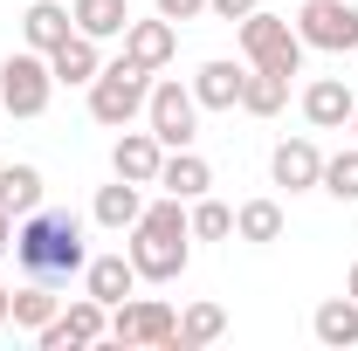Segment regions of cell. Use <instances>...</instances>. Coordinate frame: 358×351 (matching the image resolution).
Here are the masks:
<instances>
[{
  "label": "cell",
  "instance_id": "obj_1",
  "mask_svg": "<svg viewBox=\"0 0 358 351\" xmlns=\"http://www.w3.org/2000/svg\"><path fill=\"white\" fill-rule=\"evenodd\" d=\"M14 262L28 268L35 282H69V275H83V262H90L83 220L69 214V207H35V214H21V227H14Z\"/></svg>",
  "mask_w": 358,
  "mask_h": 351
},
{
  "label": "cell",
  "instance_id": "obj_2",
  "mask_svg": "<svg viewBox=\"0 0 358 351\" xmlns=\"http://www.w3.org/2000/svg\"><path fill=\"white\" fill-rule=\"evenodd\" d=\"M193 241V220H186V200H152L145 214H138V227H131V268H138V282H179L186 275V248Z\"/></svg>",
  "mask_w": 358,
  "mask_h": 351
},
{
  "label": "cell",
  "instance_id": "obj_3",
  "mask_svg": "<svg viewBox=\"0 0 358 351\" xmlns=\"http://www.w3.org/2000/svg\"><path fill=\"white\" fill-rule=\"evenodd\" d=\"M145 96H152V69H138L131 55H117V62H103L96 83H90V117L110 124V131H124L138 110H145Z\"/></svg>",
  "mask_w": 358,
  "mask_h": 351
},
{
  "label": "cell",
  "instance_id": "obj_4",
  "mask_svg": "<svg viewBox=\"0 0 358 351\" xmlns=\"http://www.w3.org/2000/svg\"><path fill=\"white\" fill-rule=\"evenodd\" d=\"M241 55H248V69H275V76H296L303 69V35L289 28V14H248L241 21Z\"/></svg>",
  "mask_w": 358,
  "mask_h": 351
},
{
  "label": "cell",
  "instance_id": "obj_5",
  "mask_svg": "<svg viewBox=\"0 0 358 351\" xmlns=\"http://www.w3.org/2000/svg\"><path fill=\"white\" fill-rule=\"evenodd\" d=\"M48 96H55V69H48L42 48H21V55L0 62V110H14V117H42Z\"/></svg>",
  "mask_w": 358,
  "mask_h": 351
},
{
  "label": "cell",
  "instance_id": "obj_6",
  "mask_svg": "<svg viewBox=\"0 0 358 351\" xmlns=\"http://www.w3.org/2000/svg\"><path fill=\"white\" fill-rule=\"evenodd\" d=\"M145 124H152V138L166 145V152H179V145H193L200 138V96H193V83H152V96H145Z\"/></svg>",
  "mask_w": 358,
  "mask_h": 351
},
{
  "label": "cell",
  "instance_id": "obj_7",
  "mask_svg": "<svg viewBox=\"0 0 358 351\" xmlns=\"http://www.w3.org/2000/svg\"><path fill=\"white\" fill-rule=\"evenodd\" d=\"M110 338L117 345H173L179 338V310L166 296H124L110 310Z\"/></svg>",
  "mask_w": 358,
  "mask_h": 351
},
{
  "label": "cell",
  "instance_id": "obj_8",
  "mask_svg": "<svg viewBox=\"0 0 358 351\" xmlns=\"http://www.w3.org/2000/svg\"><path fill=\"white\" fill-rule=\"evenodd\" d=\"M296 35H303V48L345 55V48H358V7H352V0H303Z\"/></svg>",
  "mask_w": 358,
  "mask_h": 351
},
{
  "label": "cell",
  "instance_id": "obj_9",
  "mask_svg": "<svg viewBox=\"0 0 358 351\" xmlns=\"http://www.w3.org/2000/svg\"><path fill=\"white\" fill-rule=\"evenodd\" d=\"M35 338H42V351H83V345H96V338H110V303L76 296L69 310H55Z\"/></svg>",
  "mask_w": 358,
  "mask_h": 351
},
{
  "label": "cell",
  "instance_id": "obj_10",
  "mask_svg": "<svg viewBox=\"0 0 358 351\" xmlns=\"http://www.w3.org/2000/svg\"><path fill=\"white\" fill-rule=\"evenodd\" d=\"M268 173H275V186H289V193H310V186H324V152H317L310 138H282L268 152Z\"/></svg>",
  "mask_w": 358,
  "mask_h": 351
},
{
  "label": "cell",
  "instance_id": "obj_11",
  "mask_svg": "<svg viewBox=\"0 0 358 351\" xmlns=\"http://www.w3.org/2000/svg\"><path fill=\"white\" fill-rule=\"evenodd\" d=\"M124 55H131L138 69H152V76H159V69L179 55V28L166 21V14H152V21H131V28H124Z\"/></svg>",
  "mask_w": 358,
  "mask_h": 351
},
{
  "label": "cell",
  "instance_id": "obj_12",
  "mask_svg": "<svg viewBox=\"0 0 358 351\" xmlns=\"http://www.w3.org/2000/svg\"><path fill=\"white\" fill-rule=\"evenodd\" d=\"M110 166H117V179H131V186H159L166 145H159L152 131H117V145H110Z\"/></svg>",
  "mask_w": 358,
  "mask_h": 351
},
{
  "label": "cell",
  "instance_id": "obj_13",
  "mask_svg": "<svg viewBox=\"0 0 358 351\" xmlns=\"http://www.w3.org/2000/svg\"><path fill=\"white\" fill-rule=\"evenodd\" d=\"M138 289V268H131V255H90L83 262V296H96V303H124Z\"/></svg>",
  "mask_w": 358,
  "mask_h": 351
},
{
  "label": "cell",
  "instance_id": "obj_14",
  "mask_svg": "<svg viewBox=\"0 0 358 351\" xmlns=\"http://www.w3.org/2000/svg\"><path fill=\"white\" fill-rule=\"evenodd\" d=\"M352 110H358V96L338 83V76H317V83L303 89V117H310L317 131H345V124H352Z\"/></svg>",
  "mask_w": 358,
  "mask_h": 351
},
{
  "label": "cell",
  "instance_id": "obj_15",
  "mask_svg": "<svg viewBox=\"0 0 358 351\" xmlns=\"http://www.w3.org/2000/svg\"><path fill=\"white\" fill-rule=\"evenodd\" d=\"M241 83H248L241 62H200L193 96H200V110H241Z\"/></svg>",
  "mask_w": 358,
  "mask_h": 351
},
{
  "label": "cell",
  "instance_id": "obj_16",
  "mask_svg": "<svg viewBox=\"0 0 358 351\" xmlns=\"http://www.w3.org/2000/svg\"><path fill=\"white\" fill-rule=\"evenodd\" d=\"M159 186H166L173 200H200V193L214 186V166H207L193 145H179V152H166V166H159Z\"/></svg>",
  "mask_w": 358,
  "mask_h": 351
},
{
  "label": "cell",
  "instance_id": "obj_17",
  "mask_svg": "<svg viewBox=\"0 0 358 351\" xmlns=\"http://www.w3.org/2000/svg\"><path fill=\"white\" fill-rule=\"evenodd\" d=\"M69 35H76V14H69L62 0H35V7L21 14V42L42 48V55H48L55 42H69Z\"/></svg>",
  "mask_w": 358,
  "mask_h": 351
},
{
  "label": "cell",
  "instance_id": "obj_18",
  "mask_svg": "<svg viewBox=\"0 0 358 351\" xmlns=\"http://www.w3.org/2000/svg\"><path fill=\"white\" fill-rule=\"evenodd\" d=\"M96 227H110V234H131L138 214H145V193H138L131 179H117V186H96Z\"/></svg>",
  "mask_w": 358,
  "mask_h": 351
},
{
  "label": "cell",
  "instance_id": "obj_19",
  "mask_svg": "<svg viewBox=\"0 0 358 351\" xmlns=\"http://www.w3.org/2000/svg\"><path fill=\"white\" fill-rule=\"evenodd\" d=\"M69 14H76V35H90V42H117L131 28V0H76Z\"/></svg>",
  "mask_w": 358,
  "mask_h": 351
},
{
  "label": "cell",
  "instance_id": "obj_20",
  "mask_svg": "<svg viewBox=\"0 0 358 351\" xmlns=\"http://www.w3.org/2000/svg\"><path fill=\"white\" fill-rule=\"evenodd\" d=\"M48 69H55V83H96V69H103V55L90 35H69V42L48 48Z\"/></svg>",
  "mask_w": 358,
  "mask_h": 351
},
{
  "label": "cell",
  "instance_id": "obj_21",
  "mask_svg": "<svg viewBox=\"0 0 358 351\" xmlns=\"http://www.w3.org/2000/svg\"><path fill=\"white\" fill-rule=\"evenodd\" d=\"M310 331H317V345H331V351L358 345V296H331V303H317Z\"/></svg>",
  "mask_w": 358,
  "mask_h": 351
},
{
  "label": "cell",
  "instance_id": "obj_22",
  "mask_svg": "<svg viewBox=\"0 0 358 351\" xmlns=\"http://www.w3.org/2000/svg\"><path fill=\"white\" fill-rule=\"evenodd\" d=\"M42 193H48V179L35 173V166H0V214H35L42 207Z\"/></svg>",
  "mask_w": 358,
  "mask_h": 351
},
{
  "label": "cell",
  "instance_id": "obj_23",
  "mask_svg": "<svg viewBox=\"0 0 358 351\" xmlns=\"http://www.w3.org/2000/svg\"><path fill=\"white\" fill-rule=\"evenodd\" d=\"M289 103V76H275V69H248V83H241V110L248 117H275Z\"/></svg>",
  "mask_w": 358,
  "mask_h": 351
},
{
  "label": "cell",
  "instance_id": "obj_24",
  "mask_svg": "<svg viewBox=\"0 0 358 351\" xmlns=\"http://www.w3.org/2000/svg\"><path fill=\"white\" fill-rule=\"evenodd\" d=\"M55 310H62L55 282H35V275H28V289H14V317H7V324H21V331H42Z\"/></svg>",
  "mask_w": 358,
  "mask_h": 351
},
{
  "label": "cell",
  "instance_id": "obj_25",
  "mask_svg": "<svg viewBox=\"0 0 358 351\" xmlns=\"http://www.w3.org/2000/svg\"><path fill=\"white\" fill-rule=\"evenodd\" d=\"M234 234L255 241V248L282 241V207H275V200H248V207H234Z\"/></svg>",
  "mask_w": 358,
  "mask_h": 351
},
{
  "label": "cell",
  "instance_id": "obj_26",
  "mask_svg": "<svg viewBox=\"0 0 358 351\" xmlns=\"http://www.w3.org/2000/svg\"><path fill=\"white\" fill-rule=\"evenodd\" d=\"M221 331H227V310L221 303H193L186 317H179V338H173V345L179 351H200V345H214Z\"/></svg>",
  "mask_w": 358,
  "mask_h": 351
},
{
  "label": "cell",
  "instance_id": "obj_27",
  "mask_svg": "<svg viewBox=\"0 0 358 351\" xmlns=\"http://www.w3.org/2000/svg\"><path fill=\"white\" fill-rule=\"evenodd\" d=\"M186 220H193V241H227V234H234V207L207 200V193L186 207Z\"/></svg>",
  "mask_w": 358,
  "mask_h": 351
},
{
  "label": "cell",
  "instance_id": "obj_28",
  "mask_svg": "<svg viewBox=\"0 0 358 351\" xmlns=\"http://www.w3.org/2000/svg\"><path fill=\"white\" fill-rule=\"evenodd\" d=\"M324 193L345 200V207L358 200V145H352V152H338V159H324Z\"/></svg>",
  "mask_w": 358,
  "mask_h": 351
},
{
  "label": "cell",
  "instance_id": "obj_29",
  "mask_svg": "<svg viewBox=\"0 0 358 351\" xmlns=\"http://www.w3.org/2000/svg\"><path fill=\"white\" fill-rule=\"evenodd\" d=\"M152 7H159V14H166V21H200V14H207V0H152Z\"/></svg>",
  "mask_w": 358,
  "mask_h": 351
},
{
  "label": "cell",
  "instance_id": "obj_30",
  "mask_svg": "<svg viewBox=\"0 0 358 351\" xmlns=\"http://www.w3.org/2000/svg\"><path fill=\"white\" fill-rule=\"evenodd\" d=\"M255 7H262V0H207V14H214V21H248Z\"/></svg>",
  "mask_w": 358,
  "mask_h": 351
},
{
  "label": "cell",
  "instance_id": "obj_31",
  "mask_svg": "<svg viewBox=\"0 0 358 351\" xmlns=\"http://www.w3.org/2000/svg\"><path fill=\"white\" fill-rule=\"evenodd\" d=\"M0 255H14V214H0Z\"/></svg>",
  "mask_w": 358,
  "mask_h": 351
},
{
  "label": "cell",
  "instance_id": "obj_32",
  "mask_svg": "<svg viewBox=\"0 0 358 351\" xmlns=\"http://www.w3.org/2000/svg\"><path fill=\"white\" fill-rule=\"evenodd\" d=\"M7 317H14V289L0 282V324H7Z\"/></svg>",
  "mask_w": 358,
  "mask_h": 351
},
{
  "label": "cell",
  "instance_id": "obj_33",
  "mask_svg": "<svg viewBox=\"0 0 358 351\" xmlns=\"http://www.w3.org/2000/svg\"><path fill=\"white\" fill-rule=\"evenodd\" d=\"M345 296H358V262H352V282H345Z\"/></svg>",
  "mask_w": 358,
  "mask_h": 351
},
{
  "label": "cell",
  "instance_id": "obj_34",
  "mask_svg": "<svg viewBox=\"0 0 358 351\" xmlns=\"http://www.w3.org/2000/svg\"><path fill=\"white\" fill-rule=\"evenodd\" d=\"M352 138H358V110H352Z\"/></svg>",
  "mask_w": 358,
  "mask_h": 351
}]
</instances>
